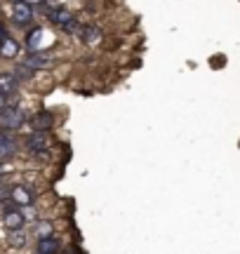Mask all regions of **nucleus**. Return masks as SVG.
I'll use <instances>...</instances> for the list:
<instances>
[{
    "label": "nucleus",
    "mask_w": 240,
    "mask_h": 254,
    "mask_svg": "<svg viewBox=\"0 0 240 254\" xmlns=\"http://www.w3.org/2000/svg\"><path fill=\"white\" fill-rule=\"evenodd\" d=\"M78 36L83 38V43H92V40H97V38H99V28H97V26H83Z\"/></svg>",
    "instance_id": "nucleus-15"
},
{
    "label": "nucleus",
    "mask_w": 240,
    "mask_h": 254,
    "mask_svg": "<svg viewBox=\"0 0 240 254\" xmlns=\"http://www.w3.org/2000/svg\"><path fill=\"white\" fill-rule=\"evenodd\" d=\"M36 233L40 236V240H43V238H52V224H50V221H40L36 226Z\"/></svg>",
    "instance_id": "nucleus-16"
},
{
    "label": "nucleus",
    "mask_w": 240,
    "mask_h": 254,
    "mask_svg": "<svg viewBox=\"0 0 240 254\" xmlns=\"http://www.w3.org/2000/svg\"><path fill=\"white\" fill-rule=\"evenodd\" d=\"M47 17H50V21H55L57 26H68V24H73L75 19L73 14L68 12L66 7H55V9H47Z\"/></svg>",
    "instance_id": "nucleus-3"
},
{
    "label": "nucleus",
    "mask_w": 240,
    "mask_h": 254,
    "mask_svg": "<svg viewBox=\"0 0 240 254\" xmlns=\"http://www.w3.org/2000/svg\"><path fill=\"white\" fill-rule=\"evenodd\" d=\"M24 125V113L14 106H5L0 111V127L2 129H19Z\"/></svg>",
    "instance_id": "nucleus-1"
},
{
    "label": "nucleus",
    "mask_w": 240,
    "mask_h": 254,
    "mask_svg": "<svg viewBox=\"0 0 240 254\" xmlns=\"http://www.w3.org/2000/svg\"><path fill=\"white\" fill-rule=\"evenodd\" d=\"M5 109V94H0V111Z\"/></svg>",
    "instance_id": "nucleus-18"
},
{
    "label": "nucleus",
    "mask_w": 240,
    "mask_h": 254,
    "mask_svg": "<svg viewBox=\"0 0 240 254\" xmlns=\"http://www.w3.org/2000/svg\"><path fill=\"white\" fill-rule=\"evenodd\" d=\"M14 151H17L14 139H12V136H7L5 132H0V160H7V158H12V155H14Z\"/></svg>",
    "instance_id": "nucleus-7"
},
{
    "label": "nucleus",
    "mask_w": 240,
    "mask_h": 254,
    "mask_svg": "<svg viewBox=\"0 0 240 254\" xmlns=\"http://www.w3.org/2000/svg\"><path fill=\"white\" fill-rule=\"evenodd\" d=\"M17 82L14 73H0V94H12L17 90Z\"/></svg>",
    "instance_id": "nucleus-9"
},
{
    "label": "nucleus",
    "mask_w": 240,
    "mask_h": 254,
    "mask_svg": "<svg viewBox=\"0 0 240 254\" xmlns=\"http://www.w3.org/2000/svg\"><path fill=\"white\" fill-rule=\"evenodd\" d=\"M12 19L24 26V24H28V21L33 19V7H31L28 2H17L14 9H12Z\"/></svg>",
    "instance_id": "nucleus-5"
},
{
    "label": "nucleus",
    "mask_w": 240,
    "mask_h": 254,
    "mask_svg": "<svg viewBox=\"0 0 240 254\" xmlns=\"http://www.w3.org/2000/svg\"><path fill=\"white\" fill-rule=\"evenodd\" d=\"M9 198L14 200L17 205H21V207H28V205H33V202H36L33 190L26 189V186H14V189L9 190Z\"/></svg>",
    "instance_id": "nucleus-2"
},
{
    "label": "nucleus",
    "mask_w": 240,
    "mask_h": 254,
    "mask_svg": "<svg viewBox=\"0 0 240 254\" xmlns=\"http://www.w3.org/2000/svg\"><path fill=\"white\" fill-rule=\"evenodd\" d=\"M7 243H9V247H24L26 245V233L24 231H9Z\"/></svg>",
    "instance_id": "nucleus-14"
},
{
    "label": "nucleus",
    "mask_w": 240,
    "mask_h": 254,
    "mask_svg": "<svg viewBox=\"0 0 240 254\" xmlns=\"http://www.w3.org/2000/svg\"><path fill=\"white\" fill-rule=\"evenodd\" d=\"M31 125H33V129H36V132H47L50 127L55 125V116H52L50 111H40V113H36V116H33Z\"/></svg>",
    "instance_id": "nucleus-4"
},
{
    "label": "nucleus",
    "mask_w": 240,
    "mask_h": 254,
    "mask_svg": "<svg viewBox=\"0 0 240 254\" xmlns=\"http://www.w3.org/2000/svg\"><path fill=\"white\" fill-rule=\"evenodd\" d=\"M12 2H14V5H17V2H24V0H12Z\"/></svg>",
    "instance_id": "nucleus-19"
},
{
    "label": "nucleus",
    "mask_w": 240,
    "mask_h": 254,
    "mask_svg": "<svg viewBox=\"0 0 240 254\" xmlns=\"http://www.w3.org/2000/svg\"><path fill=\"white\" fill-rule=\"evenodd\" d=\"M2 219H5L7 231H21V226H24V214H21L19 209H12L7 214H2Z\"/></svg>",
    "instance_id": "nucleus-8"
},
{
    "label": "nucleus",
    "mask_w": 240,
    "mask_h": 254,
    "mask_svg": "<svg viewBox=\"0 0 240 254\" xmlns=\"http://www.w3.org/2000/svg\"><path fill=\"white\" fill-rule=\"evenodd\" d=\"M31 71H33L31 66H26V64H21V66L17 68V73H14V75H17V80H19V78H31Z\"/></svg>",
    "instance_id": "nucleus-17"
},
{
    "label": "nucleus",
    "mask_w": 240,
    "mask_h": 254,
    "mask_svg": "<svg viewBox=\"0 0 240 254\" xmlns=\"http://www.w3.org/2000/svg\"><path fill=\"white\" fill-rule=\"evenodd\" d=\"M26 66H31V68H45V66H50V57L40 55V52H31L26 57Z\"/></svg>",
    "instance_id": "nucleus-11"
},
{
    "label": "nucleus",
    "mask_w": 240,
    "mask_h": 254,
    "mask_svg": "<svg viewBox=\"0 0 240 254\" xmlns=\"http://www.w3.org/2000/svg\"><path fill=\"white\" fill-rule=\"evenodd\" d=\"M40 40H43V28H33L26 38V47L31 52H36L38 47H40Z\"/></svg>",
    "instance_id": "nucleus-13"
},
{
    "label": "nucleus",
    "mask_w": 240,
    "mask_h": 254,
    "mask_svg": "<svg viewBox=\"0 0 240 254\" xmlns=\"http://www.w3.org/2000/svg\"><path fill=\"white\" fill-rule=\"evenodd\" d=\"M17 52H19V45L12 38H2V40H0V55L2 57L12 59V57H17Z\"/></svg>",
    "instance_id": "nucleus-12"
},
{
    "label": "nucleus",
    "mask_w": 240,
    "mask_h": 254,
    "mask_svg": "<svg viewBox=\"0 0 240 254\" xmlns=\"http://www.w3.org/2000/svg\"><path fill=\"white\" fill-rule=\"evenodd\" d=\"M26 146H28V151H33V153H43L47 148V134L45 132H33V134L28 136V141H26Z\"/></svg>",
    "instance_id": "nucleus-6"
},
{
    "label": "nucleus",
    "mask_w": 240,
    "mask_h": 254,
    "mask_svg": "<svg viewBox=\"0 0 240 254\" xmlns=\"http://www.w3.org/2000/svg\"><path fill=\"white\" fill-rule=\"evenodd\" d=\"M59 252V240L55 236L52 238H43L38 243V254H57Z\"/></svg>",
    "instance_id": "nucleus-10"
}]
</instances>
